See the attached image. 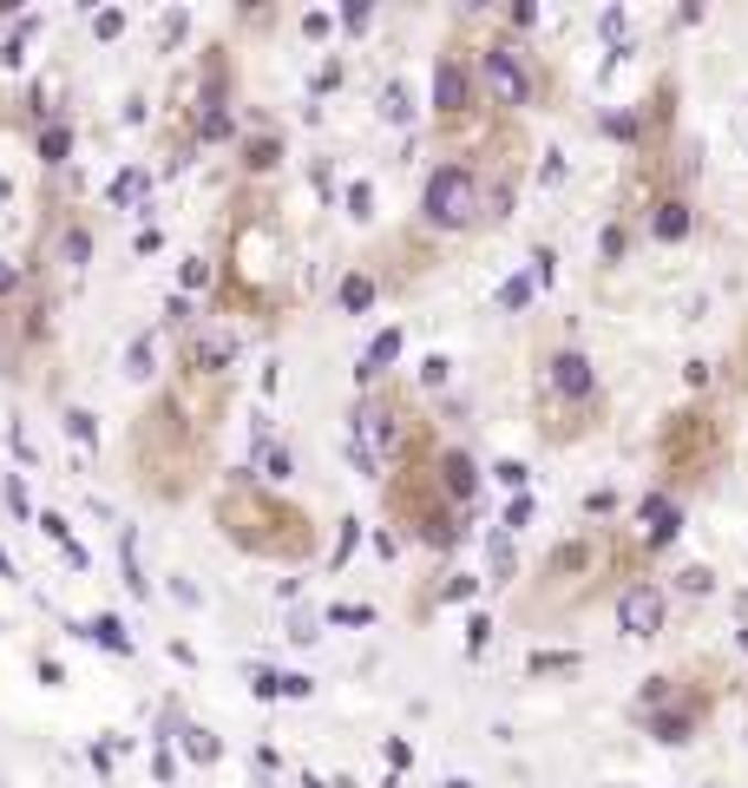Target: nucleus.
<instances>
[{
  "mask_svg": "<svg viewBox=\"0 0 748 788\" xmlns=\"http://www.w3.org/2000/svg\"><path fill=\"white\" fill-rule=\"evenodd\" d=\"M211 434H217V414H211V407H191L178 382L158 388L138 407L131 434H125L131 487H138L145 500H158V507L191 500V493L204 487V447H211Z\"/></svg>",
  "mask_w": 748,
  "mask_h": 788,
  "instance_id": "f257e3e1",
  "label": "nucleus"
},
{
  "mask_svg": "<svg viewBox=\"0 0 748 788\" xmlns=\"http://www.w3.org/2000/svg\"><path fill=\"white\" fill-rule=\"evenodd\" d=\"M211 520L217 532L249 552V558H269V565H302L316 552V513L282 500L276 487L249 480V473H231L217 493H211Z\"/></svg>",
  "mask_w": 748,
  "mask_h": 788,
  "instance_id": "f03ea898",
  "label": "nucleus"
},
{
  "mask_svg": "<svg viewBox=\"0 0 748 788\" xmlns=\"http://www.w3.org/2000/svg\"><path fill=\"white\" fill-rule=\"evenodd\" d=\"M487 217H505V204L487 191L480 164L473 158H440L427 171V184H420V224L427 231H447V237H467Z\"/></svg>",
  "mask_w": 748,
  "mask_h": 788,
  "instance_id": "7ed1b4c3",
  "label": "nucleus"
},
{
  "mask_svg": "<svg viewBox=\"0 0 748 788\" xmlns=\"http://www.w3.org/2000/svg\"><path fill=\"white\" fill-rule=\"evenodd\" d=\"M480 93L493 99L499 113H519V106H532V99H538V60H532L519 40L493 33V40L480 46Z\"/></svg>",
  "mask_w": 748,
  "mask_h": 788,
  "instance_id": "20e7f679",
  "label": "nucleus"
},
{
  "mask_svg": "<svg viewBox=\"0 0 748 788\" xmlns=\"http://www.w3.org/2000/svg\"><path fill=\"white\" fill-rule=\"evenodd\" d=\"M434 113H440V131H460L480 113V53H467L460 40L434 66Z\"/></svg>",
  "mask_w": 748,
  "mask_h": 788,
  "instance_id": "39448f33",
  "label": "nucleus"
},
{
  "mask_svg": "<svg viewBox=\"0 0 748 788\" xmlns=\"http://www.w3.org/2000/svg\"><path fill=\"white\" fill-rule=\"evenodd\" d=\"M545 388L578 401V407H591V401H598V369H591L578 349H558V355L545 362Z\"/></svg>",
  "mask_w": 748,
  "mask_h": 788,
  "instance_id": "423d86ee",
  "label": "nucleus"
},
{
  "mask_svg": "<svg viewBox=\"0 0 748 788\" xmlns=\"http://www.w3.org/2000/svg\"><path fill=\"white\" fill-rule=\"evenodd\" d=\"M618 618H623L630 638H650V631L663 625V592H656V585H630L618 598Z\"/></svg>",
  "mask_w": 748,
  "mask_h": 788,
  "instance_id": "0eeeda50",
  "label": "nucleus"
},
{
  "mask_svg": "<svg viewBox=\"0 0 748 788\" xmlns=\"http://www.w3.org/2000/svg\"><path fill=\"white\" fill-rule=\"evenodd\" d=\"M440 487L453 493V507H467V500H473V487H480V480H473V460H467L460 447H447V454H440Z\"/></svg>",
  "mask_w": 748,
  "mask_h": 788,
  "instance_id": "6e6552de",
  "label": "nucleus"
},
{
  "mask_svg": "<svg viewBox=\"0 0 748 788\" xmlns=\"http://www.w3.org/2000/svg\"><path fill=\"white\" fill-rule=\"evenodd\" d=\"M643 539L650 545H663V539H676V507L656 493V500H643Z\"/></svg>",
  "mask_w": 748,
  "mask_h": 788,
  "instance_id": "1a4fd4ad",
  "label": "nucleus"
},
{
  "mask_svg": "<svg viewBox=\"0 0 748 788\" xmlns=\"http://www.w3.org/2000/svg\"><path fill=\"white\" fill-rule=\"evenodd\" d=\"M650 231H656V237H683V231H690V204H683V198H663Z\"/></svg>",
  "mask_w": 748,
  "mask_h": 788,
  "instance_id": "9d476101",
  "label": "nucleus"
}]
</instances>
